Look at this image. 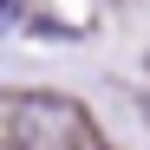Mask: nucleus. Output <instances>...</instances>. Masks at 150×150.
<instances>
[{
  "label": "nucleus",
  "instance_id": "f257e3e1",
  "mask_svg": "<svg viewBox=\"0 0 150 150\" xmlns=\"http://www.w3.org/2000/svg\"><path fill=\"white\" fill-rule=\"evenodd\" d=\"M7 144L13 150H98L91 124L72 98H20L13 124H7Z\"/></svg>",
  "mask_w": 150,
  "mask_h": 150
},
{
  "label": "nucleus",
  "instance_id": "f03ea898",
  "mask_svg": "<svg viewBox=\"0 0 150 150\" xmlns=\"http://www.w3.org/2000/svg\"><path fill=\"white\" fill-rule=\"evenodd\" d=\"M0 13H7V0H0Z\"/></svg>",
  "mask_w": 150,
  "mask_h": 150
}]
</instances>
